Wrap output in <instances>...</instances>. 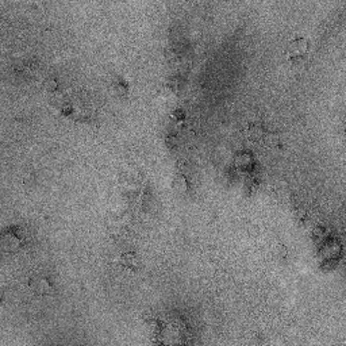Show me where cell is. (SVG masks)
I'll return each instance as SVG.
<instances>
[{"label":"cell","mask_w":346,"mask_h":346,"mask_svg":"<svg viewBox=\"0 0 346 346\" xmlns=\"http://www.w3.org/2000/svg\"><path fill=\"white\" fill-rule=\"evenodd\" d=\"M173 187L177 192H184L187 189V181H185V177L181 176V174H177L174 180H173Z\"/></svg>","instance_id":"obj_3"},{"label":"cell","mask_w":346,"mask_h":346,"mask_svg":"<svg viewBox=\"0 0 346 346\" xmlns=\"http://www.w3.org/2000/svg\"><path fill=\"white\" fill-rule=\"evenodd\" d=\"M30 286H31V288H33L37 293H40V295H49V293H52V291H53V288H52V284L49 283V280H48L46 277L42 276H37L34 277V279H31Z\"/></svg>","instance_id":"obj_1"},{"label":"cell","mask_w":346,"mask_h":346,"mask_svg":"<svg viewBox=\"0 0 346 346\" xmlns=\"http://www.w3.org/2000/svg\"><path fill=\"white\" fill-rule=\"evenodd\" d=\"M4 242L8 245L11 249H18L20 243L23 242V234L20 232L19 229L12 228L4 234Z\"/></svg>","instance_id":"obj_2"}]
</instances>
